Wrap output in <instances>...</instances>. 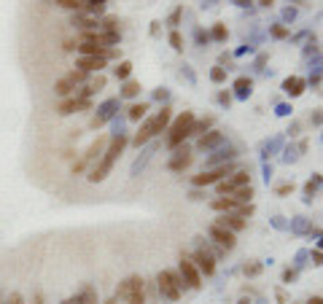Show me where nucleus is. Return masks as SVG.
Returning <instances> with one entry per match:
<instances>
[{
  "label": "nucleus",
  "instance_id": "nucleus-53",
  "mask_svg": "<svg viewBox=\"0 0 323 304\" xmlns=\"http://www.w3.org/2000/svg\"><path fill=\"white\" fill-rule=\"evenodd\" d=\"M65 304H81V296H75V299H68Z\"/></svg>",
  "mask_w": 323,
  "mask_h": 304
},
{
  "label": "nucleus",
  "instance_id": "nucleus-51",
  "mask_svg": "<svg viewBox=\"0 0 323 304\" xmlns=\"http://www.w3.org/2000/svg\"><path fill=\"white\" fill-rule=\"evenodd\" d=\"M272 3H275V0H259V6H264V8H269Z\"/></svg>",
  "mask_w": 323,
  "mask_h": 304
},
{
  "label": "nucleus",
  "instance_id": "nucleus-10",
  "mask_svg": "<svg viewBox=\"0 0 323 304\" xmlns=\"http://www.w3.org/2000/svg\"><path fill=\"white\" fill-rule=\"evenodd\" d=\"M215 223L224 226V229H229V232H242V229H245V218H240L237 213H224Z\"/></svg>",
  "mask_w": 323,
  "mask_h": 304
},
{
  "label": "nucleus",
  "instance_id": "nucleus-36",
  "mask_svg": "<svg viewBox=\"0 0 323 304\" xmlns=\"http://www.w3.org/2000/svg\"><path fill=\"white\" fill-rule=\"evenodd\" d=\"M210 78H213V84H224L226 81V70L224 68H213V70H210Z\"/></svg>",
  "mask_w": 323,
  "mask_h": 304
},
{
  "label": "nucleus",
  "instance_id": "nucleus-4",
  "mask_svg": "<svg viewBox=\"0 0 323 304\" xmlns=\"http://www.w3.org/2000/svg\"><path fill=\"white\" fill-rule=\"evenodd\" d=\"M191 124H194V113H191V111H183V113H180V116L173 121V127H170L167 148H178L180 143L189 137V135H191Z\"/></svg>",
  "mask_w": 323,
  "mask_h": 304
},
{
  "label": "nucleus",
  "instance_id": "nucleus-8",
  "mask_svg": "<svg viewBox=\"0 0 323 304\" xmlns=\"http://www.w3.org/2000/svg\"><path fill=\"white\" fill-rule=\"evenodd\" d=\"M210 240H213V242H218L221 248H226V251H232V248L237 245L234 232H229V229L218 226V223H213V226H210Z\"/></svg>",
  "mask_w": 323,
  "mask_h": 304
},
{
  "label": "nucleus",
  "instance_id": "nucleus-29",
  "mask_svg": "<svg viewBox=\"0 0 323 304\" xmlns=\"http://www.w3.org/2000/svg\"><path fill=\"white\" fill-rule=\"evenodd\" d=\"M240 153H237V148H226V151H218L210 162H232V159H237Z\"/></svg>",
  "mask_w": 323,
  "mask_h": 304
},
{
  "label": "nucleus",
  "instance_id": "nucleus-7",
  "mask_svg": "<svg viewBox=\"0 0 323 304\" xmlns=\"http://www.w3.org/2000/svg\"><path fill=\"white\" fill-rule=\"evenodd\" d=\"M180 277L186 280L189 288H202V275H199V269L194 267V261H191L189 256L180 258Z\"/></svg>",
  "mask_w": 323,
  "mask_h": 304
},
{
  "label": "nucleus",
  "instance_id": "nucleus-33",
  "mask_svg": "<svg viewBox=\"0 0 323 304\" xmlns=\"http://www.w3.org/2000/svg\"><path fill=\"white\" fill-rule=\"evenodd\" d=\"M87 76H89V73H84V70H70L65 78H68V81L75 86V84H84V81H87Z\"/></svg>",
  "mask_w": 323,
  "mask_h": 304
},
{
  "label": "nucleus",
  "instance_id": "nucleus-39",
  "mask_svg": "<svg viewBox=\"0 0 323 304\" xmlns=\"http://www.w3.org/2000/svg\"><path fill=\"white\" fill-rule=\"evenodd\" d=\"M269 33H272V38H286V35H288V27H283V24H275V27H272Z\"/></svg>",
  "mask_w": 323,
  "mask_h": 304
},
{
  "label": "nucleus",
  "instance_id": "nucleus-55",
  "mask_svg": "<svg viewBox=\"0 0 323 304\" xmlns=\"http://www.w3.org/2000/svg\"><path fill=\"white\" fill-rule=\"evenodd\" d=\"M240 304H248V302H245V299H242V302H240Z\"/></svg>",
  "mask_w": 323,
  "mask_h": 304
},
{
  "label": "nucleus",
  "instance_id": "nucleus-5",
  "mask_svg": "<svg viewBox=\"0 0 323 304\" xmlns=\"http://www.w3.org/2000/svg\"><path fill=\"white\" fill-rule=\"evenodd\" d=\"M232 172H234V164H221V167H215L213 172H202V175H194L191 178V186L202 188V186H213V183L224 181V178H229Z\"/></svg>",
  "mask_w": 323,
  "mask_h": 304
},
{
  "label": "nucleus",
  "instance_id": "nucleus-30",
  "mask_svg": "<svg viewBox=\"0 0 323 304\" xmlns=\"http://www.w3.org/2000/svg\"><path fill=\"white\" fill-rule=\"evenodd\" d=\"M226 35H229V30H226V24H213V33H210V38L213 41H226Z\"/></svg>",
  "mask_w": 323,
  "mask_h": 304
},
{
  "label": "nucleus",
  "instance_id": "nucleus-48",
  "mask_svg": "<svg viewBox=\"0 0 323 304\" xmlns=\"http://www.w3.org/2000/svg\"><path fill=\"white\" fill-rule=\"evenodd\" d=\"M232 3H234V6H240V8H248L251 6V0H232Z\"/></svg>",
  "mask_w": 323,
  "mask_h": 304
},
{
  "label": "nucleus",
  "instance_id": "nucleus-32",
  "mask_svg": "<svg viewBox=\"0 0 323 304\" xmlns=\"http://www.w3.org/2000/svg\"><path fill=\"white\" fill-rule=\"evenodd\" d=\"M81 304H97V293H94L92 286L84 288V293H81Z\"/></svg>",
  "mask_w": 323,
  "mask_h": 304
},
{
  "label": "nucleus",
  "instance_id": "nucleus-45",
  "mask_svg": "<svg viewBox=\"0 0 323 304\" xmlns=\"http://www.w3.org/2000/svg\"><path fill=\"white\" fill-rule=\"evenodd\" d=\"M312 264H318V267L323 264V251H312Z\"/></svg>",
  "mask_w": 323,
  "mask_h": 304
},
{
  "label": "nucleus",
  "instance_id": "nucleus-52",
  "mask_svg": "<svg viewBox=\"0 0 323 304\" xmlns=\"http://www.w3.org/2000/svg\"><path fill=\"white\" fill-rule=\"evenodd\" d=\"M307 304H323V299H321V296H312V299H310V302H307Z\"/></svg>",
  "mask_w": 323,
  "mask_h": 304
},
{
  "label": "nucleus",
  "instance_id": "nucleus-56",
  "mask_svg": "<svg viewBox=\"0 0 323 304\" xmlns=\"http://www.w3.org/2000/svg\"><path fill=\"white\" fill-rule=\"evenodd\" d=\"M105 304H116V302H105Z\"/></svg>",
  "mask_w": 323,
  "mask_h": 304
},
{
  "label": "nucleus",
  "instance_id": "nucleus-15",
  "mask_svg": "<svg viewBox=\"0 0 323 304\" xmlns=\"http://www.w3.org/2000/svg\"><path fill=\"white\" fill-rule=\"evenodd\" d=\"M210 207H213L215 213H237L240 210V202H237V199H232V197H221V199H213V202H210Z\"/></svg>",
  "mask_w": 323,
  "mask_h": 304
},
{
  "label": "nucleus",
  "instance_id": "nucleus-17",
  "mask_svg": "<svg viewBox=\"0 0 323 304\" xmlns=\"http://www.w3.org/2000/svg\"><path fill=\"white\" fill-rule=\"evenodd\" d=\"M305 78H286V81H283V89H286V94H291V97H299L302 92H305Z\"/></svg>",
  "mask_w": 323,
  "mask_h": 304
},
{
  "label": "nucleus",
  "instance_id": "nucleus-9",
  "mask_svg": "<svg viewBox=\"0 0 323 304\" xmlns=\"http://www.w3.org/2000/svg\"><path fill=\"white\" fill-rule=\"evenodd\" d=\"M105 62H108L105 57H78L75 68H78V70H84V73H94V70L100 73L105 68Z\"/></svg>",
  "mask_w": 323,
  "mask_h": 304
},
{
  "label": "nucleus",
  "instance_id": "nucleus-43",
  "mask_svg": "<svg viewBox=\"0 0 323 304\" xmlns=\"http://www.w3.org/2000/svg\"><path fill=\"white\" fill-rule=\"evenodd\" d=\"M84 170H87V162H84V159L73 164V172H75V175H78V172H84Z\"/></svg>",
  "mask_w": 323,
  "mask_h": 304
},
{
  "label": "nucleus",
  "instance_id": "nucleus-18",
  "mask_svg": "<svg viewBox=\"0 0 323 304\" xmlns=\"http://www.w3.org/2000/svg\"><path fill=\"white\" fill-rule=\"evenodd\" d=\"M170 118H173V111H170V108L164 105V108H162V111H159V113H156V116H154V132L159 135L162 129H167Z\"/></svg>",
  "mask_w": 323,
  "mask_h": 304
},
{
  "label": "nucleus",
  "instance_id": "nucleus-26",
  "mask_svg": "<svg viewBox=\"0 0 323 304\" xmlns=\"http://www.w3.org/2000/svg\"><path fill=\"white\" fill-rule=\"evenodd\" d=\"M103 8H105V0H84V11L87 14H103Z\"/></svg>",
  "mask_w": 323,
  "mask_h": 304
},
{
  "label": "nucleus",
  "instance_id": "nucleus-35",
  "mask_svg": "<svg viewBox=\"0 0 323 304\" xmlns=\"http://www.w3.org/2000/svg\"><path fill=\"white\" fill-rule=\"evenodd\" d=\"M180 17H183V6H178V8H175V11L173 14H170V19H167V24H170V27H178V24H180Z\"/></svg>",
  "mask_w": 323,
  "mask_h": 304
},
{
  "label": "nucleus",
  "instance_id": "nucleus-25",
  "mask_svg": "<svg viewBox=\"0 0 323 304\" xmlns=\"http://www.w3.org/2000/svg\"><path fill=\"white\" fill-rule=\"evenodd\" d=\"M73 89H75V86L68 81V78H59V81L54 84V92H57L59 97H70V94H73Z\"/></svg>",
  "mask_w": 323,
  "mask_h": 304
},
{
  "label": "nucleus",
  "instance_id": "nucleus-40",
  "mask_svg": "<svg viewBox=\"0 0 323 304\" xmlns=\"http://www.w3.org/2000/svg\"><path fill=\"white\" fill-rule=\"evenodd\" d=\"M245 275H248V277L261 275V264H245Z\"/></svg>",
  "mask_w": 323,
  "mask_h": 304
},
{
  "label": "nucleus",
  "instance_id": "nucleus-11",
  "mask_svg": "<svg viewBox=\"0 0 323 304\" xmlns=\"http://www.w3.org/2000/svg\"><path fill=\"white\" fill-rule=\"evenodd\" d=\"M154 118H145L143 121V127H140V132L135 135V140H132V146L135 148H140V146H145V143L151 140V137H154Z\"/></svg>",
  "mask_w": 323,
  "mask_h": 304
},
{
  "label": "nucleus",
  "instance_id": "nucleus-16",
  "mask_svg": "<svg viewBox=\"0 0 323 304\" xmlns=\"http://www.w3.org/2000/svg\"><path fill=\"white\" fill-rule=\"evenodd\" d=\"M75 51H78L81 57H105V49L103 46H97V43H87V41L75 43Z\"/></svg>",
  "mask_w": 323,
  "mask_h": 304
},
{
  "label": "nucleus",
  "instance_id": "nucleus-21",
  "mask_svg": "<svg viewBox=\"0 0 323 304\" xmlns=\"http://www.w3.org/2000/svg\"><path fill=\"white\" fill-rule=\"evenodd\" d=\"M251 197H253V188H251V183H248V186H240V188H234V191H232V199H237L240 205L251 202Z\"/></svg>",
  "mask_w": 323,
  "mask_h": 304
},
{
  "label": "nucleus",
  "instance_id": "nucleus-23",
  "mask_svg": "<svg viewBox=\"0 0 323 304\" xmlns=\"http://www.w3.org/2000/svg\"><path fill=\"white\" fill-rule=\"evenodd\" d=\"M234 89H237V94H240V97H248L251 89H253V81L242 76V78H237V81H234Z\"/></svg>",
  "mask_w": 323,
  "mask_h": 304
},
{
  "label": "nucleus",
  "instance_id": "nucleus-44",
  "mask_svg": "<svg viewBox=\"0 0 323 304\" xmlns=\"http://www.w3.org/2000/svg\"><path fill=\"white\" fill-rule=\"evenodd\" d=\"M294 277H296V269H286V272H283V280L286 283H291Z\"/></svg>",
  "mask_w": 323,
  "mask_h": 304
},
{
  "label": "nucleus",
  "instance_id": "nucleus-42",
  "mask_svg": "<svg viewBox=\"0 0 323 304\" xmlns=\"http://www.w3.org/2000/svg\"><path fill=\"white\" fill-rule=\"evenodd\" d=\"M218 102H221V105H229V102H232V94L229 92H218Z\"/></svg>",
  "mask_w": 323,
  "mask_h": 304
},
{
  "label": "nucleus",
  "instance_id": "nucleus-13",
  "mask_svg": "<svg viewBox=\"0 0 323 304\" xmlns=\"http://www.w3.org/2000/svg\"><path fill=\"white\" fill-rule=\"evenodd\" d=\"M191 159H194V156L189 153V148H180L178 156H173V159L167 162V167H170L173 172H180V170H186V167L191 164Z\"/></svg>",
  "mask_w": 323,
  "mask_h": 304
},
{
  "label": "nucleus",
  "instance_id": "nucleus-41",
  "mask_svg": "<svg viewBox=\"0 0 323 304\" xmlns=\"http://www.w3.org/2000/svg\"><path fill=\"white\" fill-rule=\"evenodd\" d=\"M103 86H105V78L103 76H97L92 84H89V89H92V92H97V89H103Z\"/></svg>",
  "mask_w": 323,
  "mask_h": 304
},
{
  "label": "nucleus",
  "instance_id": "nucleus-31",
  "mask_svg": "<svg viewBox=\"0 0 323 304\" xmlns=\"http://www.w3.org/2000/svg\"><path fill=\"white\" fill-rule=\"evenodd\" d=\"M129 73H132V65H129V62H119V68H116V78H119V81H127Z\"/></svg>",
  "mask_w": 323,
  "mask_h": 304
},
{
  "label": "nucleus",
  "instance_id": "nucleus-54",
  "mask_svg": "<svg viewBox=\"0 0 323 304\" xmlns=\"http://www.w3.org/2000/svg\"><path fill=\"white\" fill-rule=\"evenodd\" d=\"M35 304H43V299H40V296H38V299H35Z\"/></svg>",
  "mask_w": 323,
  "mask_h": 304
},
{
  "label": "nucleus",
  "instance_id": "nucleus-50",
  "mask_svg": "<svg viewBox=\"0 0 323 304\" xmlns=\"http://www.w3.org/2000/svg\"><path fill=\"white\" fill-rule=\"evenodd\" d=\"M283 17H286V19H294L296 11H294V8H286V14H283Z\"/></svg>",
  "mask_w": 323,
  "mask_h": 304
},
{
  "label": "nucleus",
  "instance_id": "nucleus-49",
  "mask_svg": "<svg viewBox=\"0 0 323 304\" xmlns=\"http://www.w3.org/2000/svg\"><path fill=\"white\" fill-rule=\"evenodd\" d=\"M312 124H323V111H321V113H315V116H312Z\"/></svg>",
  "mask_w": 323,
  "mask_h": 304
},
{
  "label": "nucleus",
  "instance_id": "nucleus-46",
  "mask_svg": "<svg viewBox=\"0 0 323 304\" xmlns=\"http://www.w3.org/2000/svg\"><path fill=\"white\" fill-rule=\"evenodd\" d=\"M197 41H199V43H208V41H210V33H202V30H197Z\"/></svg>",
  "mask_w": 323,
  "mask_h": 304
},
{
  "label": "nucleus",
  "instance_id": "nucleus-12",
  "mask_svg": "<svg viewBox=\"0 0 323 304\" xmlns=\"http://www.w3.org/2000/svg\"><path fill=\"white\" fill-rule=\"evenodd\" d=\"M70 24H73V27H78L81 33H84V30H97L100 27V22L92 17V14H81V11L73 14V22H70Z\"/></svg>",
  "mask_w": 323,
  "mask_h": 304
},
{
  "label": "nucleus",
  "instance_id": "nucleus-22",
  "mask_svg": "<svg viewBox=\"0 0 323 304\" xmlns=\"http://www.w3.org/2000/svg\"><path fill=\"white\" fill-rule=\"evenodd\" d=\"M210 124H213V116H205V118H199V121L194 118V124H191V135H199L202 137V135L210 129Z\"/></svg>",
  "mask_w": 323,
  "mask_h": 304
},
{
  "label": "nucleus",
  "instance_id": "nucleus-37",
  "mask_svg": "<svg viewBox=\"0 0 323 304\" xmlns=\"http://www.w3.org/2000/svg\"><path fill=\"white\" fill-rule=\"evenodd\" d=\"M321 183H323V178H321V175H315V178H312V181L305 186V194H307V197H312V191H315V188L321 186Z\"/></svg>",
  "mask_w": 323,
  "mask_h": 304
},
{
  "label": "nucleus",
  "instance_id": "nucleus-38",
  "mask_svg": "<svg viewBox=\"0 0 323 304\" xmlns=\"http://www.w3.org/2000/svg\"><path fill=\"white\" fill-rule=\"evenodd\" d=\"M294 191V183H280V186H275V194L277 197H286V194Z\"/></svg>",
  "mask_w": 323,
  "mask_h": 304
},
{
  "label": "nucleus",
  "instance_id": "nucleus-14",
  "mask_svg": "<svg viewBox=\"0 0 323 304\" xmlns=\"http://www.w3.org/2000/svg\"><path fill=\"white\" fill-rule=\"evenodd\" d=\"M221 140H224V132H221V129H213V132L202 135L199 143H197V148H199V151H208V148H215Z\"/></svg>",
  "mask_w": 323,
  "mask_h": 304
},
{
  "label": "nucleus",
  "instance_id": "nucleus-24",
  "mask_svg": "<svg viewBox=\"0 0 323 304\" xmlns=\"http://www.w3.org/2000/svg\"><path fill=\"white\" fill-rule=\"evenodd\" d=\"M145 111H148V102H135L132 108H129V121H140V118L145 116Z\"/></svg>",
  "mask_w": 323,
  "mask_h": 304
},
{
  "label": "nucleus",
  "instance_id": "nucleus-28",
  "mask_svg": "<svg viewBox=\"0 0 323 304\" xmlns=\"http://www.w3.org/2000/svg\"><path fill=\"white\" fill-rule=\"evenodd\" d=\"M138 94H140V84L138 81H127V84H124V89H121V97H138Z\"/></svg>",
  "mask_w": 323,
  "mask_h": 304
},
{
  "label": "nucleus",
  "instance_id": "nucleus-6",
  "mask_svg": "<svg viewBox=\"0 0 323 304\" xmlns=\"http://www.w3.org/2000/svg\"><path fill=\"white\" fill-rule=\"evenodd\" d=\"M191 261H194V267L197 269H199V275H213V272H215V258L213 256H210V251H208V248H197V251L194 253H191Z\"/></svg>",
  "mask_w": 323,
  "mask_h": 304
},
{
  "label": "nucleus",
  "instance_id": "nucleus-3",
  "mask_svg": "<svg viewBox=\"0 0 323 304\" xmlns=\"http://www.w3.org/2000/svg\"><path fill=\"white\" fill-rule=\"evenodd\" d=\"M116 299H121V302H127V304H145L143 277H138V275L127 277V280L116 288Z\"/></svg>",
  "mask_w": 323,
  "mask_h": 304
},
{
  "label": "nucleus",
  "instance_id": "nucleus-19",
  "mask_svg": "<svg viewBox=\"0 0 323 304\" xmlns=\"http://www.w3.org/2000/svg\"><path fill=\"white\" fill-rule=\"evenodd\" d=\"M105 143H108L105 137H97V140H94L92 146L87 148V153H84V162L89 164V162H94L97 156H103V148H105Z\"/></svg>",
  "mask_w": 323,
  "mask_h": 304
},
{
  "label": "nucleus",
  "instance_id": "nucleus-2",
  "mask_svg": "<svg viewBox=\"0 0 323 304\" xmlns=\"http://www.w3.org/2000/svg\"><path fill=\"white\" fill-rule=\"evenodd\" d=\"M156 283H159L162 296H167L170 302H178V299H180V291L186 288V280L178 275V272H173V269H164V272H159Z\"/></svg>",
  "mask_w": 323,
  "mask_h": 304
},
{
  "label": "nucleus",
  "instance_id": "nucleus-20",
  "mask_svg": "<svg viewBox=\"0 0 323 304\" xmlns=\"http://www.w3.org/2000/svg\"><path fill=\"white\" fill-rule=\"evenodd\" d=\"M57 111H59V116H70V113H75V111H78V100H75L73 94H70V97H65L62 102H59V108H57Z\"/></svg>",
  "mask_w": 323,
  "mask_h": 304
},
{
  "label": "nucleus",
  "instance_id": "nucleus-1",
  "mask_svg": "<svg viewBox=\"0 0 323 304\" xmlns=\"http://www.w3.org/2000/svg\"><path fill=\"white\" fill-rule=\"evenodd\" d=\"M124 146H127V137H124V135L113 137V140H110V146H108V151H105L103 159H100V164L94 167L92 172H89V181H92V183L105 181V175L113 170V164H116V159H119V153L124 151Z\"/></svg>",
  "mask_w": 323,
  "mask_h": 304
},
{
  "label": "nucleus",
  "instance_id": "nucleus-34",
  "mask_svg": "<svg viewBox=\"0 0 323 304\" xmlns=\"http://www.w3.org/2000/svg\"><path fill=\"white\" fill-rule=\"evenodd\" d=\"M167 41H170V46H173L175 51H180V49H183V35H180L178 30H173V33H170Z\"/></svg>",
  "mask_w": 323,
  "mask_h": 304
},
{
  "label": "nucleus",
  "instance_id": "nucleus-27",
  "mask_svg": "<svg viewBox=\"0 0 323 304\" xmlns=\"http://www.w3.org/2000/svg\"><path fill=\"white\" fill-rule=\"evenodd\" d=\"M57 6H62V8H68V11H84V0H54Z\"/></svg>",
  "mask_w": 323,
  "mask_h": 304
},
{
  "label": "nucleus",
  "instance_id": "nucleus-47",
  "mask_svg": "<svg viewBox=\"0 0 323 304\" xmlns=\"http://www.w3.org/2000/svg\"><path fill=\"white\" fill-rule=\"evenodd\" d=\"M6 304H22V293H11Z\"/></svg>",
  "mask_w": 323,
  "mask_h": 304
}]
</instances>
